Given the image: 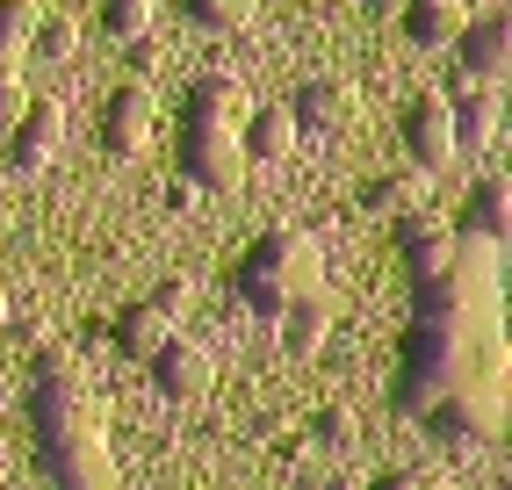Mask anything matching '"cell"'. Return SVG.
<instances>
[{"mask_svg":"<svg viewBox=\"0 0 512 490\" xmlns=\"http://www.w3.org/2000/svg\"><path fill=\"white\" fill-rule=\"evenodd\" d=\"M412 404L440 440H498L505 426V325L498 303H426L404 332V382Z\"/></svg>","mask_w":512,"mask_h":490,"instance_id":"1","label":"cell"},{"mask_svg":"<svg viewBox=\"0 0 512 490\" xmlns=\"http://www.w3.org/2000/svg\"><path fill=\"white\" fill-rule=\"evenodd\" d=\"M37 447H44L51 490H116V454L101 433L94 390L73 361L37 368Z\"/></svg>","mask_w":512,"mask_h":490,"instance_id":"2","label":"cell"},{"mask_svg":"<svg viewBox=\"0 0 512 490\" xmlns=\"http://www.w3.org/2000/svg\"><path fill=\"white\" fill-rule=\"evenodd\" d=\"M311 289H325V253L303 231H267V238H253V253L238 260V296H246V310H260V318H275V310H289Z\"/></svg>","mask_w":512,"mask_h":490,"instance_id":"3","label":"cell"},{"mask_svg":"<svg viewBox=\"0 0 512 490\" xmlns=\"http://www.w3.org/2000/svg\"><path fill=\"white\" fill-rule=\"evenodd\" d=\"M188 274H166V282L145 296V303H130L123 310V318H116V354H130V361H145L152 354V346L166 339V332H174V318H181V310H188Z\"/></svg>","mask_w":512,"mask_h":490,"instance_id":"4","label":"cell"},{"mask_svg":"<svg viewBox=\"0 0 512 490\" xmlns=\"http://www.w3.org/2000/svg\"><path fill=\"white\" fill-rule=\"evenodd\" d=\"M145 368H152V390H159V397H174V404H195V397L217 382L210 346H202V339H181V332H166L152 354H145Z\"/></svg>","mask_w":512,"mask_h":490,"instance_id":"5","label":"cell"},{"mask_svg":"<svg viewBox=\"0 0 512 490\" xmlns=\"http://www.w3.org/2000/svg\"><path fill=\"white\" fill-rule=\"evenodd\" d=\"M181 173H188L195 188H238V173H246L238 130H217V123H181Z\"/></svg>","mask_w":512,"mask_h":490,"instance_id":"6","label":"cell"},{"mask_svg":"<svg viewBox=\"0 0 512 490\" xmlns=\"http://www.w3.org/2000/svg\"><path fill=\"white\" fill-rule=\"evenodd\" d=\"M152 123H159V101L152 87H109V101H101V152L109 159H138L152 145Z\"/></svg>","mask_w":512,"mask_h":490,"instance_id":"7","label":"cell"},{"mask_svg":"<svg viewBox=\"0 0 512 490\" xmlns=\"http://www.w3.org/2000/svg\"><path fill=\"white\" fill-rule=\"evenodd\" d=\"M404 145H412L419 166H455V123H448V94H412L404 101Z\"/></svg>","mask_w":512,"mask_h":490,"instance_id":"8","label":"cell"},{"mask_svg":"<svg viewBox=\"0 0 512 490\" xmlns=\"http://www.w3.org/2000/svg\"><path fill=\"white\" fill-rule=\"evenodd\" d=\"M58 145H65V109H58V101H29V109L8 123V159H15V173H44V166L58 159Z\"/></svg>","mask_w":512,"mask_h":490,"instance_id":"9","label":"cell"},{"mask_svg":"<svg viewBox=\"0 0 512 490\" xmlns=\"http://www.w3.org/2000/svg\"><path fill=\"white\" fill-rule=\"evenodd\" d=\"M455 44H462V73H469V80L498 87V80L512 73V22H505V15L462 22V29H455Z\"/></svg>","mask_w":512,"mask_h":490,"instance_id":"10","label":"cell"},{"mask_svg":"<svg viewBox=\"0 0 512 490\" xmlns=\"http://www.w3.org/2000/svg\"><path fill=\"white\" fill-rule=\"evenodd\" d=\"M246 80L238 73H202L195 87H188V101H181V123H217V130H238L246 123Z\"/></svg>","mask_w":512,"mask_h":490,"instance_id":"11","label":"cell"},{"mask_svg":"<svg viewBox=\"0 0 512 490\" xmlns=\"http://www.w3.org/2000/svg\"><path fill=\"white\" fill-rule=\"evenodd\" d=\"M354 109H361V101H354V87L347 80H303L296 87V101H289V116H296V130H347L354 123Z\"/></svg>","mask_w":512,"mask_h":490,"instance_id":"12","label":"cell"},{"mask_svg":"<svg viewBox=\"0 0 512 490\" xmlns=\"http://www.w3.org/2000/svg\"><path fill=\"white\" fill-rule=\"evenodd\" d=\"M448 123H455V159H462V152H484L491 137H498V94H491L484 80L455 87V94H448Z\"/></svg>","mask_w":512,"mask_h":490,"instance_id":"13","label":"cell"},{"mask_svg":"<svg viewBox=\"0 0 512 490\" xmlns=\"http://www.w3.org/2000/svg\"><path fill=\"white\" fill-rule=\"evenodd\" d=\"M397 253H404V274L426 282V274L455 253V224H440V217H397Z\"/></svg>","mask_w":512,"mask_h":490,"instance_id":"14","label":"cell"},{"mask_svg":"<svg viewBox=\"0 0 512 490\" xmlns=\"http://www.w3.org/2000/svg\"><path fill=\"white\" fill-rule=\"evenodd\" d=\"M296 116L289 109H246V123H238V152L246 159H260V166H282L289 152H296Z\"/></svg>","mask_w":512,"mask_h":490,"instance_id":"15","label":"cell"},{"mask_svg":"<svg viewBox=\"0 0 512 490\" xmlns=\"http://www.w3.org/2000/svg\"><path fill=\"white\" fill-rule=\"evenodd\" d=\"M455 231L505 245V238H512V188H505V181H476L469 202H462V217H455Z\"/></svg>","mask_w":512,"mask_h":490,"instance_id":"16","label":"cell"},{"mask_svg":"<svg viewBox=\"0 0 512 490\" xmlns=\"http://www.w3.org/2000/svg\"><path fill=\"white\" fill-rule=\"evenodd\" d=\"M275 325H282V346H289V354H318V346L332 339V296H325V289L296 296L289 310H275Z\"/></svg>","mask_w":512,"mask_h":490,"instance_id":"17","label":"cell"},{"mask_svg":"<svg viewBox=\"0 0 512 490\" xmlns=\"http://www.w3.org/2000/svg\"><path fill=\"white\" fill-rule=\"evenodd\" d=\"M397 22H404V37H412V44L440 51V44H455V29H462L469 15H462V0H404Z\"/></svg>","mask_w":512,"mask_h":490,"instance_id":"18","label":"cell"},{"mask_svg":"<svg viewBox=\"0 0 512 490\" xmlns=\"http://www.w3.org/2000/svg\"><path fill=\"white\" fill-rule=\"evenodd\" d=\"M37 37V0H0V73H15Z\"/></svg>","mask_w":512,"mask_h":490,"instance_id":"19","label":"cell"},{"mask_svg":"<svg viewBox=\"0 0 512 490\" xmlns=\"http://www.w3.org/2000/svg\"><path fill=\"white\" fill-rule=\"evenodd\" d=\"M101 29H109L116 44H138L152 29V0H101Z\"/></svg>","mask_w":512,"mask_h":490,"instance_id":"20","label":"cell"},{"mask_svg":"<svg viewBox=\"0 0 512 490\" xmlns=\"http://www.w3.org/2000/svg\"><path fill=\"white\" fill-rule=\"evenodd\" d=\"M188 15H195L202 29H217V37H224V29H246V22L260 15V0H188Z\"/></svg>","mask_w":512,"mask_h":490,"instance_id":"21","label":"cell"},{"mask_svg":"<svg viewBox=\"0 0 512 490\" xmlns=\"http://www.w3.org/2000/svg\"><path fill=\"white\" fill-rule=\"evenodd\" d=\"M29 51H37V58H51V65H65V58H73L80 51V29L73 22H65V15H37V37H29Z\"/></svg>","mask_w":512,"mask_h":490,"instance_id":"22","label":"cell"},{"mask_svg":"<svg viewBox=\"0 0 512 490\" xmlns=\"http://www.w3.org/2000/svg\"><path fill=\"white\" fill-rule=\"evenodd\" d=\"M311 440H318V447H354V411H347V404L311 411Z\"/></svg>","mask_w":512,"mask_h":490,"instance_id":"23","label":"cell"},{"mask_svg":"<svg viewBox=\"0 0 512 490\" xmlns=\"http://www.w3.org/2000/svg\"><path fill=\"white\" fill-rule=\"evenodd\" d=\"M361 202L375 209V217H390V209L404 217V202H412V181H404V173H390V181H368V188H361Z\"/></svg>","mask_w":512,"mask_h":490,"instance_id":"24","label":"cell"},{"mask_svg":"<svg viewBox=\"0 0 512 490\" xmlns=\"http://www.w3.org/2000/svg\"><path fill=\"white\" fill-rule=\"evenodd\" d=\"M22 109H29V94H22V80H15V73H0V130H8V123H15Z\"/></svg>","mask_w":512,"mask_h":490,"instance_id":"25","label":"cell"},{"mask_svg":"<svg viewBox=\"0 0 512 490\" xmlns=\"http://www.w3.org/2000/svg\"><path fill=\"white\" fill-rule=\"evenodd\" d=\"M368 490H440L433 476H419V469H390V476H375Z\"/></svg>","mask_w":512,"mask_h":490,"instance_id":"26","label":"cell"},{"mask_svg":"<svg viewBox=\"0 0 512 490\" xmlns=\"http://www.w3.org/2000/svg\"><path fill=\"white\" fill-rule=\"evenodd\" d=\"M195 195H202V188L188 181V173H181V181H174V188H166V202H174V209H195Z\"/></svg>","mask_w":512,"mask_h":490,"instance_id":"27","label":"cell"},{"mask_svg":"<svg viewBox=\"0 0 512 490\" xmlns=\"http://www.w3.org/2000/svg\"><path fill=\"white\" fill-rule=\"evenodd\" d=\"M397 8H404V0H375V15H397Z\"/></svg>","mask_w":512,"mask_h":490,"instance_id":"28","label":"cell"},{"mask_svg":"<svg viewBox=\"0 0 512 490\" xmlns=\"http://www.w3.org/2000/svg\"><path fill=\"white\" fill-rule=\"evenodd\" d=\"M0 325H8V296H0Z\"/></svg>","mask_w":512,"mask_h":490,"instance_id":"29","label":"cell"}]
</instances>
